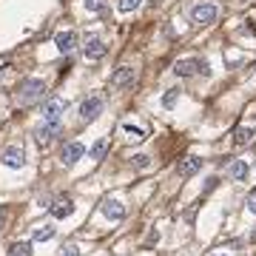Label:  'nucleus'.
Returning <instances> with one entry per match:
<instances>
[{"label": "nucleus", "instance_id": "6ab92c4d", "mask_svg": "<svg viewBox=\"0 0 256 256\" xmlns=\"http://www.w3.org/2000/svg\"><path fill=\"white\" fill-rule=\"evenodd\" d=\"M250 140H254V128H236V134H234L236 146H248Z\"/></svg>", "mask_w": 256, "mask_h": 256}, {"label": "nucleus", "instance_id": "39448f33", "mask_svg": "<svg viewBox=\"0 0 256 256\" xmlns=\"http://www.w3.org/2000/svg\"><path fill=\"white\" fill-rule=\"evenodd\" d=\"M54 46H57V52H63V54H72L74 48H77V32H72V28H66V32H57V34H54Z\"/></svg>", "mask_w": 256, "mask_h": 256}, {"label": "nucleus", "instance_id": "5701e85b", "mask_svg": "<svg viewBox=\"0 0 256 256\" xmlns=\"http://www.w3.org/2000/svg\"><path fill=\"white\" fill-rule=\"evenodd\" d=\"M102 3H106V0H86V9L88 12H100Z\"/></svg>", "mask_w": 256, "mask_h": 256}, {"label": "nucleus", "instance_id": "f3484780", "mask_svg": "<svg viewBox=\"0 0 256 256\" xmlns=\"http://www.w3.org/2000/svg\"><path fill=\"white\" fill-rule=\"evenodd\" d=\"M48 239H54V225H40V228H34V242H48Z\"/></svg>", "mask_w": 256, "mask_h": 256}, {"label": "nucleus", "instance_id": "20e7f679", "mask_svg": "<svg viewBox=\"0 0 256 256\" xmlns=\"http://www.w3.org/2000/svg\"><path fill=\"white\" fill-rule=\"evenodd\" d=\"M216 14H220V9H216L214 3H200V6H194L191 9V20L196 23V26H208V23H214Z\"/></svg>", "mask_w": 256, "mask_h": 256}, {"label": "nucleus", "instance_id": "0eeeda50", "mask_svg": "<svg viewBox=\"0 0 256 256\" xmlns=\"http://www.w3.org/2000/svg\"><path fill=\"white\" fill-rule=\"evenodd\" d=\"M0 160H3V165H6V168H14V171H18V168H23V162H26V156H23V148H20V146H9L6 151H3V156H0Z\"/></svg>", "mask_w": 256, "mask_h": 256}, {"label": "nucleus", "instance_id": "f8f14e48", "mask_svg": "<svg viewBox=\"0 0 256 256\" xmlns=\"http://www.w3.org/2000/svg\"><path fill=\"white\" fill-rule=\"evenodd\" d=\"M48 210H52L54 220H66V216L74 214V205H72V200H57L54 205H48Z\"/></svg>", "mask_w": 256, "mask_h": 256}, {"label": "nucleus", "instance_id": "2eb2a0df", "mask_svg": "<svg viewBox=\"0 0 256 256\" xmlns=\"http://www.w3.org/2000/svg\"><path fill=\"white\" fill-rule=\"evenodd\" d=\"M228 174L234 176V180H248V162L245 160H234L228 168Z\"/></svg>", "mask_w": 256, "mask_h": 256}, {"label": "nucleus", "instance_id": "9b49d317", "mask_svg": "<svg viewBox=\"0 0 256 256\" xmlns=\"http://www.w3.org/2000/svg\"><path fill=\"white\" fill-rule=\"evenodd\" d=\"M60 131V126H52V122H43V126L34 131V140L40 142V146H48L52 140H54V134Z\"/></svg>", "mask_w": 256, "mask_h": 256}, {"label": "nucleus", "instance_id": "423d86ee", "mask_svg": "<svg viewBox=\"0 0 256 256\" xmlns=\"http://www.w3.org/2000/svg\"><path fill=\"white\" fill-rule=\"evenodd\" d=\"M102 111V100L100 97H88V100L80 102V120H86V122H92V120L100 117Z\"/></svg>", "mask_w": 256, "mask_h": 256}, {"label": "nucleus", "instance_id": "6e6552de", "mask_svg": "<svg viewBox=\"0 0 256 256\" xmlns=\"http://www.w3.org/2000/svg\"><path fill=\"white\" fill-rule=\"evenodd\" d=\"M200 168H202V160L196 154H188L185 160H180V165H176V174L182 176V180H188V176H194Z\"/></svg>", "mask_w": 256, "mask_h": 256}, {"label": "nucleus", "instance_id": "bb28decb", "mask_svg": "<svg viewBox=\"0 0 256 256\" xmlns=\"http://www.w3.org/2000/svg\"><path fill=\"white\" fill-rule=\"evenodd\" d=\"M0 228H3V216H0Z\"/></svg>", "mask_w": 256, "mask_h": 256}, {"label": "nucleus", "instance_id": "a878e982", "mask_svg": "<svg viewBox=\"0 0 256 256\" xmlns=\"http://www.w3.org/2000/svg\"><path fill=\"white\" fill-rule=\"evenodd\" d=\"M248 210H250V214H254V216H256V194H254V196H250V200H248Z\"/></svg>", "mask_w": 256, "mask_h": 256}, {"label": "nucleus", "instance_id": "a211bd4d", "mask_svg": "<svg viewBox=\"0 0 256 256\" xmlns=\"http://www.w3.org/2000/svg\"><path fill=\"white\" fill-rule=\"evenodd\" d=\"M106 151H108V140H97V142H94L92 146V151H88V156H92V160H102V156H106Z\"/></svg>", "mask_w": 256, "mask_h": 256}, {"label": "nucleus", "instance_id": "4468645a", "mask_svg": "<svg viewBox=\"0 0 256 256\" xmlns=\"http://www.w3.org/2000/svg\"><path fill=\"white\" fill-rule=\"evenodd\" d=\"M102 214H106L108 220L120 222L122 216H126V208H122V205H120L117 200H106V202H102Z\"/></svg>", "mask_w": 256, "mask_h": 256}, {"label": "nucleus", "instance_id": "aec40b11", "mask_svg": "<svg viewBox=\"0 0 256 256\" xmlns=\"http://www.w3.org/2000/svg\"><path fill=\"white\" fill-rule=\"evenodd\" d=\"M140 6H142V0H120V3H117V9L122 12V14H128V12L140 9Z\"/></svg>", "mask_w": 256, "mask_h": 256}, {"label": "nucleus", "instance_id": "dca6fc26", "mask_svg": "<svg viewBox=\"0 0 256 256\" xmlns=\"http://www.w3.org/2000/svg\"><path fill=\"white\" fill-rule=\"evenodd\" d=\"M122 134H126L128 140H134V142H142V140H146V131H142L140 126H131V122L122 126Z\"/></svg>", "mask_w": 256, "mask_h": 256}, {"label": "nucleus", "instance_id": "f257e3e1", "mask_svg": "<svg viewBox=\"0 0 256 256\" xmlns=\"http://www.w3.org/2000/svg\"><path fill=\"white\" fill-rule=\"evenodd\" d=\"M43 92H46V82H43V80H37V77L23 80V82H20V94H18L20 106H32V102L43 100Z\"/></svg>", "mask_w": 256, "mask_h": 256}, {"label": "nucleus", "instance_id": "412c9836", "mask_svg": "<svg viewBox=\"0 0 256 256\" xmlns=\"http://www.w3.org/2000/svg\"><path fill=\"white\" fill-rule=\"evenodd\" d=\"M12 256H32V245L28 242H14L12 245Z\"/></svg>", "mask_w": 256, "mask_h": 256}, {"label": "nucleus", "instance_id": "9d476101", "mask_svg": "<svg viewBox=\"0 0 256 256\" xmlns=\"http://www.w3.org/2000/svg\"><path fill=\"white\" fill-rule=\"evenodd\" d=\"M82 54H86V60H102L106 57V43H102L100 37H92L86 43V48H82Z\"/></svg>", "mask_w": 256, "mask_h": 256}, {"label": "nucleus", "instance_id": "1a4fd4ad", "mask_svg": "<svg viewBox=\"0 0 256 256\" xmlns=\"http://www.w3.org/2000/svg\"><path fill=\"white\" fill-rule=\"evenodd\" d=\"M134 77H137V72L131 66H120L114 77H111V88H126L128 82H134Z\"/></svg>", "mask_w": 256, "mask_h": 256}, {"label": "nucleus", "instance_id": "4be33fe9", "mask_svg": "<svg viewBox=\"0 0 256 256\" xmlns=\"http://www.w3.org/2000/svg\"><path fill=\"white\" fill-rule=\"evenodd\" d=\"M60 256H80V248L77 245H63L60 248Z\"/></svg>", "mask_w": 256, "mask_h": 256}, {"label": "nucleus", "instance_id": "f03ea898", "mask_svg": "<svg viewBox=\"0 0 256 256\" xmlns=\"http://www.w3.org/2000/svg\"><path fill=\"white\" fill-rule=\"evenodd\" d=\"M174 74H176V77L208 74V63H205V60H196V57H188V60H176V63H174Z\"/></svg>", "mask_w": 256, "mask_h": 256}, {"label": "nucleus", "instance_id": "7ed1b4c3", "mask_svg": "<svg viewBox=\"0 0 256 256\" xmlns=\"http://www.w3.org/2000/svg\"><path fill=\"white\" fill-rule=\"evenodd\" d=\"M63 114H66V100H60V97H48L46 106H43V122L60 126Z\"/></svg>", "mask_w": 256, "mask_h": 256}, {"label": "nucleus", "instance_id": "ddd939ff", "mask_svg": "<svg viewBox=\"0 0 256 256\" xmlns=\"http://www.w3.org/2000/svg\"><path fill=\"white\" fill-rule=\"evenodd\" d=\"M82 154H86V148H82L80 142H68V146H63V165H74Z\"/></svg>", "mask_w": 256, "mask_h": 256}, {"label": "nucleus", "instance_id": "b1692460", "mask_svg": "<svg viewBox=\"0 0 256 256\" xmlns=\"http://www.w3.org/2000/svg\"><path fill=\"white\" fill-rule=\"evenodd\" d=\"M148 162H151V160H148L146 154H137V156H134V165H137V168H148Z\"/></svg>", "mask_w": 256, "mask_h": 256}, {"label": "nucleus", "instance_id": "393cba45", "mask_svg": "<svg viewBox=\"0 0 256 256\" xmlns=\"http://www.w3.org/2000/svg\"><path fill=\"white\" fill-rule=\"evenodd\" d=\"M176 94H180V92H176V88H171V92H168V94H165V106H174V100H176Z\"/></svg>", "mask_w": 256, "mask_h": 256}]
</instances>
